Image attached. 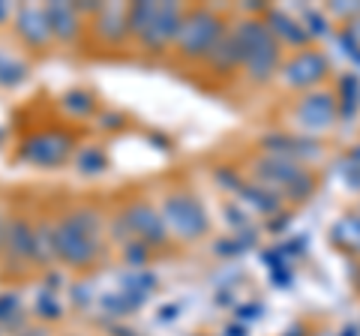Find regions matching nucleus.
<instances>
[{
    "instance_id": "1",
    "label": "nucleus",
    "mask_w": 360,
    "mask_h": 336,
    "mask_svg": "<svg viewBox=\"0 0 360 336\" xmlns=\"http://www.w3.org/2000/svg\"><path fill=\"white\" fill-rule=\"evenodd\" d=\"M238 49H240V58L250 63V70L255 72V78H267V72L274 70L276 63V51H274V42L264 33L262 25H243V30L238 33Z\"/></svg>"
},
{
    "instance_id": "2",
    "label": "nucleus",
    "mask_w": 360,
    "mask_h": 336,
    "mask_svg": "<svg viewBox=\"0 0 360 336\" xmlns=\"http://www.w3.org/2000/svg\"><path fill=\"white\" fill-rule=\"evenodd\" d=\"M54 246H58V252L72 264L90 261L94 259V252H96V240H94V234L84 228L82 217H72V219L63 222L60 231H58V243Z\"/></svg>"
},
{
    "instance_id": "3",
    "label": "nucleus",
    "mask_w": 360,
    "mask_h": 336,
    "mask_svg": "<svg viewBox=\"0 0 360 336\" xmlns=\"http://www.w3.org/2000/svg\"><path fill=\"white\" fill-rule=\"evenodd\" d=\"M177 39H180V46H184L186 54H205L213 46V39H217V18L207 15V13L189 15L184 25H180Z\"/></svg>"
},
{
    "instance_id": "4",
    "label": "nucleus",
    "mask_w": 360,
    "mask_h": 336,
    "mask_svg": "<svg viewBox=\"0 0 360 336\" xmlns=\"http://www.w3.org/2000/svg\"><path fill=\"white\" fill-rule=\"evenodd\" d=\"M168 217L174 219V226L184 234H198L205 228V217L198 214V207L189 198H174L172 205H168Z\"/></svg>"
},
{
    "instance_id": "5",
    "label": "nucleus",
    "mask_w": 360,
    "mask_h": 336,
    "mask_svg": "<svg viewBox=\"0 0 360 336\" xmlns=\"http://www.w3.org/2000/svg\"><path fill=\"white\" fill-rule=\"evenodd\" d=\"M319 75H324V60L319 54H300V58L288 66V78L295 84H309Z\"/></svg>"
},
{
    "instance_id": "6",
    "label": "nucleus",
    "mask_w": 360,
    "mask_h": 336,
    "mask_svg": "<svg viewBox=\"0 0 360 336\" xmlns=\"http://www.w3.org/2000/svg\"><path fill=\"white\" fill-rule=\"evenodd\" d=\"M300 117L307 127H328L333 120V103L328 96H312L300 105Z\"/></svg>"
},
{
    "instance_id": "7",
    "label": "nucleus",
    "mask_w": 360,
    "mask_h": 336,
    "mask_svg": "<svg viewBox=\"0 0 360 336\" xmlns=\"http://www.w3.org/2000/svg\"><path fill=\"white\" fill-rule=\"evenodd\" d=\"M30 160H37V162H58L60 156H63V141L60 138H54V136H45L39 141H33L30 144Z\"/></svg>"
},
{
    "instance_id": "8",
    "label": "nucleus",
    "mask_w": 360,
    "mask_h": 336,
    "mask_svg": "<svg viewBox=\"0 0 360 336\" xmlns=\"http://www.w3.org/2000/svg\"><path fill=\"white\" fill-rule=\"evenodd\" d=\"M45 18H49V25H58V9H49L45 13ZM60 21H63V30H60V37H72L75 33V13L70 6H60Z\"/></svg>"
}]
</instances>
